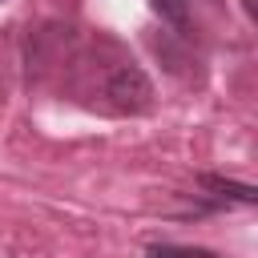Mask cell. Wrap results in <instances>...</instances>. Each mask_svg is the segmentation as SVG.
Returning <instances> with one entry per match:
<instances>
[{
  "label": "cell",
  "instance_id": "obj_4",
  "mask_svg": "<svg viewBox=\"0 0 258 258\" xmlns=\"http://www.w3.org/2000/svg\"><path fill=\"white\" fill-rule=\"evenodd\" d=\"M149 4H153V12H161L169 24L185 28V0H149Z\"/></svg>",
  "mask_w": 258,
  "mask_h": 258
},
{
  "label": "cell",
  "instance_id": "obj_3",
  "mask_svg": "<svg viewBox=\"0 0 258 258\" xmlns=\"http://www.w3.org/2000/svg\"><path fill=\"white\" fill-rule=\"evenodd\" d=\"M149 258H214V250H202V246H149Z\"/></svg>",
  "mask_w": 258,
  "mask_h": 258
},
{
  "label": "cell",
  "instance_id": "obj_1",
  "mask_svg": "<svg viewBox=\"0 0 258 258\" xmlns=\"http://www.w3.org/2000/svg\"><path fill=\"white\" fill-rule=\"evenodd\" d=\"M105 97L117 113H145L153 105V85L137 64H121L105 81Z\"/></svg>",
  "mask_w": 258,
  "mask_h": 258
},
{
  "label": "cell",
  "instance_id": "obj_2",
  "mask_svg": "<svg viewBox=\"0 0 258 258\" xmlns=\"http://www.w3.org/2000/svg\"><path fill=\"white\" fill-rule=\"evenodd\" d=\"M202 189H210L214 198H226V202H242V206H254L258 202V189L254 185H242V181H226V177H214V173H202L198 177Z\"/></svg>",
  "mask_w": 258,
  "mask_h": 258
}]
</instances>
